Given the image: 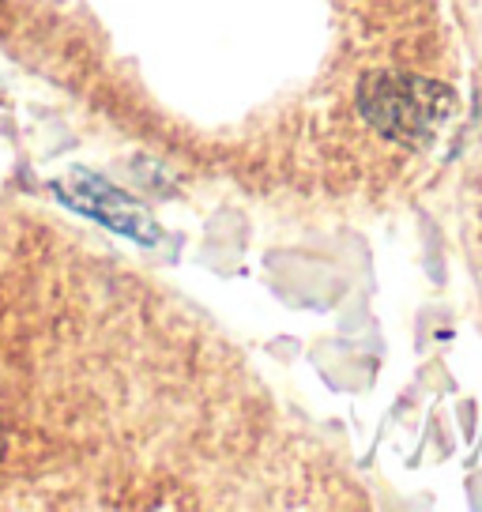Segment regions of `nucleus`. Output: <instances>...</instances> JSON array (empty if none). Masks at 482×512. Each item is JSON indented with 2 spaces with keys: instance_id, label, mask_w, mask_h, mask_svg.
I'll use <instances>...</instances> for the list:
<instances>
[{
  "instance_id": "1",
  "label": "nucleus",
  "mask_w": 482,
  "mask_h": 512,
  "mask_svg": "<svg viewBox=\"0 0 482 512\" xmlns=\"http://www.w3.org/2000/svg\"><path fill=\"white\" fill-rule=\"evenodd\" d=\"M456 106L445 83L407 72H366L358 83V113L396 144H426Z\"/></svg>"
},
{
  "instance_id": "2",
  "label": "nucleus",
  "mask_w": 482,
  "mask_h": 512,
  "mask_svg": "<svg viewBox=\"0 0 482 512\" xmlns=\"http://www.w3.org/2000/svg\"><path fill=\"white\" fill-rule=\"evenodd\" d=\"M53 192L65 200L68 208L91 215V219H98V223L117 230V234H125V238L159 241V226H155V219H151V211L144 204H136L129 192H121L117 185L87 174V170H76V174L53 181Z\"/></svg>"
}]
</instances>
